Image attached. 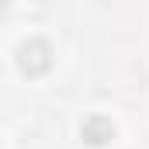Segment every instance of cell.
<instances>
[{"label": "cell", "instance_id": "cell-1", "mask_svg": "<svg viewBox=\"0 0 149 149\" xmlns=\"http://www.w3.org/2000/svg\"><path fill=\"white\" fill-rule=\"evenodd\" d=\"M17 70L24 76H42L52 70V45L45 38H28L17 49Z\"/></svg>", "mask_w": 149, "mask_h": 149}, {"label": "cell", "instance_id": "cell-2", "mask_svg": "<svg viewBox=\"0 0 149 149\" xmlns=\"http://www.w3.org/2000/svg\"><path fill=\"white\" fill-rule=\"evenodd\" d=\"M80 135H83V142H90V146H104V142L114 139V125H111V118H104V114H90V118L83 121Z\"/></svg>", "mask_w": 149, "mask_h": 149}]
</instances>
